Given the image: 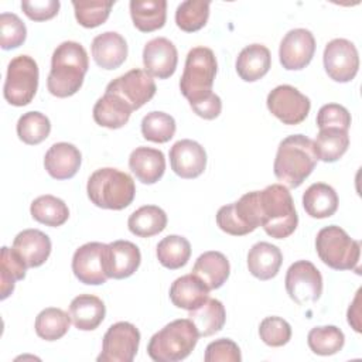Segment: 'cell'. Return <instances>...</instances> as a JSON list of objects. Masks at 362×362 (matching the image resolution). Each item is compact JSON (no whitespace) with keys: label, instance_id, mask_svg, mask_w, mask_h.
I'll return each mask as SVG.
<instances>
[{"label":"cell","instance_id":"cell-42","mask_svg":"<svg viewBox=\"0 0 362 362\" xmlns=\"http://www.w3.org/2000/svg\"><path fill=\"white\" fill-rule=\"evenodd\" d=\"M27 264L24 260L7 246L1 247V300H6L14 290V284L17 280H23L25 277Z\"/></svg>","mask_w":362,"mask_h":362},{"label":"cell","instance_id":"cell-23","mask_svg":"<svg viewBox=\"0 0 362 362\" xmlns=\"http://www.w3.org/2000/svg\"><path fill=\"white\" fill-rule=\"evenodd\" d=\"M129 167L143 184L157 182L165 171V157L163 151L151 147H137L129 157Z\"/></svg>","mask_w":362,"mask_h":362},{"label":"cell","instance_id":"cell-3","mask_svg":"<svg viewBox=\"0 0 362 362\" xmlns=\"http://www.w3.org/2000/svg\"><path fill=\"white\" fill-rule=\"evenodd\" d=\"M260 226L274 239L288 238L298 225V215L288 188L272 184L257 191Z\"/></svg>","mask_w":362,"mask_h":362},{"label":"cell","instance_id":"cell-33","mask_svg":"<svg viewBox=\"0 0 362 362\" xmlns=\"http://www.w3.org/2000/svg\"><path fill=\"white\" fill-rule=\"evenodd\" d=\"M127 226L139 238H151L165 229L167 215L157 205H144L129 216Z\"/></svg>","mask_w":362,"mask_h":362},{"label":"cell","instance_id":"cell-25","mask_svg":"<svg viewBox=\"0 0 362 362\" xmlns=\"http://www.w3.org/2000/svg\"><path fill=\"white\" fill-rule=\"evenodd\" d=\"M69 315L78 329L92 331L105 320L106 307L103 301L93 294H79L69 304Z\"/></svg>","mask_w":362,"mask_h":362},{"label":"cell","instance_id":"cell-9","mask_svg":"<svg viewBox=\"0 0 362 362\" xmlns=\"http://www.w3.org/2000/svg\"><path fill=\"white\" fill-rule=\"evenodd\" d=\"M216 225L225 233L243 236L260 226L257 191L242 195L236 202L223 205L216 212Z\"/></svg>","mask_w":362,"mask_h":362},{"label":"cell","instance_id":"cell-12","mask_svg":"<svg viewBox=\"0 0 362 362\" xmlns=\"http://www.w3.org/2000/svg\"><path fill=\"white\" fill-rule=\"evenodd\" d=\"M140 332L132 322L119 321L107 328L102 341L99 362H132L137 354Z\"/></svg>","mask_w":362,"mask_h":362},{"label":"cell","instance_id":"cell-41","mask_svg":"<svg viewBox=\"0 0 362 362\" xmlns=\"http://www.w3.org/2000/svg\"><path fill=\"white\" fill-rule=\"evenodd\" d=\"M175 120L164 112H150L141 120V134L153 143H167L174 137Z\"/></svg>","mask_w":362,"mask_h":362},{"label":"cell","instance_id":"cell-27","mask_svg":"<svg viewBox=\"0 0 362 362\" xmlns=\"http://www.w3.org/2000/svg\"><path fill=\"white\" fill-rule=\"evenodd\" d=\"M230 273L229 260L226 256L216 250L202 253L194 263L192 274H195L209 290L223 286Z\"/></svg>","mask_w":362,"mask_h":362},{"label":"cell","instance_id":"cell-24","mask_svg":"<svg viewBox=\"0 0 362 362\" xmlns=\"http://www.w3.org/2000/svg\"><path fill=\"white\" fill-rule=\"evenodd\" d=\"M208 298L209 288L192 273L175 279L170 287L171 303L187 311L198 308Z\"/></svg>","mask_w":362,"mask_h":362},{"label":"cell","instance_id":"cell-17","mask_svg":"<svg viewBox=\"0 0 362 362\" xmlns=\"http://www.w3.org/2000/svg\"><path fill=\"white\" fill-rule=\"evenodd\" d=\"M178 52L175 45L165 37L150 40L143 48L146 72L158 79L170 78L177 68Z\"/></svg>","mask_w":362,"mask_h":362},{"label":"cell","instance_id":"cell-22","mask_svg":"<svg viewBox=\"0 0 362 362\" xmlns=\"http://www.w3.org/2000/svg\"><path fill=\"white\" fill-rule=\"evenodd\" d=\"M140 249L129 240H115L109 243L107 256V276L109 279H127L140 266Z\"/></svg>","mask_w":362,"mask_h":362},{"label":"cell","instance_id":"cell-16","mask_svg":"<svg viewBox=\"0 0 362 362\" xmlns=\"http://www.w3.org/2000/svg\"><path fill=\"white\" fill-rule=\"evenodd\" d=\"M315 52V38L305 28L290 30L281 40L279 48L280 64L287 71H300L305 68Z\"/></svg>","mask_w":362,"mask_h":362},{"label":"cell","instance_id":"cell-45","mask_svg":"<svg viewBox=\"0 0 362 362\" xmlns=\"http://www.w3.org/2000/svg\"><path fill=\"white\" fill-rule=\"evenodd\" d=\"M260 339L273 348L286 345L291 338V327L281 317H266L259 325Z\"/></svg>","mask_w":362,"mask_h":362},{"label":"cell","instance_id":"cell-14","mask_svg":"<svg viewBox=\"0 0 362 362\" xmlns=\"http://www.w3.org/2000/svg\"><path fill=\"white\" fill-rule=\"evenodd\" d=\"M156 82L146 71L134 68L107 83L106 90L123 99L132 110L140 109L156 95Z\"/></svg>","mask_w":362,"mask_h":362},{"label":"cell","instance_id":"cell-6","mask_svg":"<svg viewBox=\"0 0 362 362\" xmlns=\"http://www.w3.org/2000/svg\"><path fill=\"white\" fill-rule=\"evenodd\" d=\"M315 250L328 267L359 273L361 243L352 239L342 228L337 225L322 228L315 238Z\"/></svg>","mask_w":362,"mask_h":362},{"label":"cell","instance_id":"cell-39","mask_svg":"<svg viewBox=\"0 0 362 362\" xmlns=\"http://www.w3.org/2000/svg\"><path fill=\"white\" fill-rule=\"evenodd\" d=\"M51 132L49 119L41 112H27L20 116L17 122L18 139L30 146L40 144L44 141Z\"/></svg>","mask_w":362,"mask_h":362},{"label":"cell","instance_id":"cell-2","mask_svg":"<svg viewBox=\"0 0 362 362\" xmlns=\"http://www.w3.org/2000/svg\"><path fill=\"white\" fill-rule=\"evenodd\" d=\"M317 161L314 141L304 134H293L280 141L273 171L284 187L297 188L313 173Z\"/></svg>","mask_w":362,"mask_h":362},{"label":"cell","instance_id":"cell-46","mask_svg":"<svg viewBox=\"0 0 362 362\" xmlns=\"http://www.w3.org/2000/svg\"><path fill=\"white\" fill-rule=\"evenodd\" d=\"M317 126L318 129L335 127L348 130L351 126V113L342 105L327 103L317 113Z\"/></svg>","mask_w":362,"mask_h":362},{"label":"cell","instance_id":"cell-28","mask_svg":"<svg viewBox=\"0 0 362 362\" xmlns=\"http://www.w3.org/2000/svg\"><path fill=\"white\" fill-rule=\"evenodd\" d=\"M235 66L245 82L259 81L272 66L270 51L263 44H250L239 52Z\"/></svg>","mask_w":362,"mask_h":362},{"label":"cell","instance_id":"cell-48","mask_svg":"<svg viewBox=\"0 0 362 362\" xmlns=\"http://www.w3.org/2000/svg\"><path fill=\"white\" fill-rule=\"evenodd\" d=\"M21 10L34 21H45L58 14V0H24L21 1Z\"/></svg>","mask_w":362,"mask_h":362},{"label":"cell","instance_id":"cell-29","mask_svg":"<svg viewBox=\"0 0 362 362\" xmlns=\"http://www.w3.org/2000/svg\"><path fill=\"white\" fill-rule=\"evenodd\" d=\"M132 112L133 110L123 99L105 92L93 106V120L102 127L120 129L129 122Z\"/></svg>","mask_w":362,"mask_h":362},{"label":"cell","instance_id":"cell-15","mask_svg":"<svg viewBox=\"0 0 362 362\" xmlns=\"http://www.w3.org/2000/svg\"><path fill=\"white\" fill-rule=\"evenodd\" d=\"M324 68L335 82H349L355 78L359 68L358 49L349 40L334 38L324 49Z\"/></svg>","mask_w":362,"mask_h":362},{"label":"cell","instance_id":"cell-37","mask_svg":"<svg viewBox=\"0 0 362 362\" xmlns=\"http://www.w3.org/2000/svg\"><path fill=\"white\" fill-rule=\"evenodd\" d=\"M71 325V315L61 308L48 307L35 318V332L41 339L57 341L62 338Z\"/></svg>","mask_w":362,"mask_h":362},{"label":"cell","instance_id":"cell-21","mask_svg":"<svg viewBox=\"0 0 362 362\" xmlns=\"http://www.w3.org/2000/svg\"><path fill=\"white\" fill-rule=\"evenodd\" d=\"M92 57L102 69H116L127 58V42L116 31H106L92 41Z\"/></svg>","mask_w":362,"mask_h":362},{"label":"cell","instance_id":"cell-34","mask_svg":"<svg viewBox=\"0 0 362 362\" xmlns=\"http://www.w3.org/2000/svg\"><path fill=\"white\" fill-rule=\"evenodd\" d=\"M349 147V136L348 130L335 129V127H327L320 129L315 141L314 148L318 160L324 163H334L339 160Z\"/></svg>","mask_w":362,"mask_h":362},{"label":"cell","instance_id":"cell-4","mask_svg":"<svg viewBox=\"0 0 362 362\" xmlns=\"http://www.w3.org/2000/svg\"><path fill=\"white\" fill-rule=\"evenodd\" d=\"M86 192L93 205L103 209L120 211L133 202L136 185L127 173L105 167L90 174Z\"/></svg>","mask_w":362,"mask_h":362},{"label":"cell","instance_id":"cell-36","mask_svg":"<svg viewBox=\"0 0 362 362\" xmlns=\"http://www.w3.org/2000/svg\"><path fill=\"white\" fill-rule=\"evenodd\" d=\"M156 253L161 266L170 270H177L185 266L189 260L191 245L184 236L168 235L158 242Z\"/></svg>","mask_w":362,"mask_h":362},{"label":"cell","instance_id":"cell-1","mask_svg":"<svg viewBox=\"0 0 362 362\" xmlns=\"http://www.w3.org/2000/svg\"><path fill=\"white\" fill-rule=\"evenodd\" d=\"M88 68V54L79 42H61L51 58V71L47 78V88L49 93L57 98L75 95L83 83Z\"/></svg>","mask_w":362,"mask_h":362},{"label":"cell","instance_id":"cell-10","mask_svg":"<svg viewBox=\"0 0 362 362\" xmlns=\"http://www.w3.org/2000/svg\"><path fill=\"white\" fill-rule=\"evenodd\" d=\"M286 290L298 305L317 303L322 294V276L308 260L294 262L286 273Z\"/></svg>","mask_w":362,"mask_h":362},{"label":"cell","instance_id":"cell-11","mask_svg":"<svg viewBox=\"0 0 362 362\" xmlns=\"http://www.w3.org/2000/svg\"><path fill=\"white\" fill-rule=\"evenodd\" d=\"M109 245L89 242L78 247L72 257V272L75 277L89 286L106 283L107 276Z\"/></svg>","mask_w":362,"mask_h":362},{"label":"cell","instance_id":"cell-44","mask_svg":"<svg viewBox=\"0 0 362 362\" xmlns=\"http://www.w3.org/2000/svg\"><path fill=\"white\" fill-rule=\"evenodd\" d=\"M27 37V28L21 18L14 13L0 14V45L3 49L20 47Z\"/></svg>","mask_w":362,"mask_h":362},{"label":"cell","instance_id":"cell-50","mask_svg":"<svg viewBox=\"0 0 362 362\" xmlns=\"http://www.w3.org/2000/svg\"><path fill=\"white\" fill-rule=\"evenodd\" d=\"M359 294H361V290H358L352 304L349 305L348 308V322L349 325H352V328L356 331V332H361V322H359Z\"/></svg>","mask_w":362,"mask_h":362},{"label":"cell","instance_id":"cell-35","mask_svg":"<svg viewBox=\"0 0 362 362\" xmlns=\"http://www.w3.org/2000/svg\"><path fill=\"white\" fill-rule=\"evenodd\" d=\"M31 216L47 226L57 228L64 225L69 218V209L66 204L54 195H41L31 202Z\"/></svg>","mask_w":362,"mask_h":362},{"label":"cell","instance_id":"cell-49","mask_svg":"<svg viewBox=\"0 0 362 362\" xmlns=\"http://www.w3.org/2000/svg\"><path fill=\"white\" fill-rule=\"evenodd\" d=\"M189 106L195 112V115H198L199 117L206 119V120H212V119L219 116V113L222 110V100L216 93L212 92L206 98H204L198 102L189 103Z\"/></svg>","mask_w":362,"mask_h":362},{"label":"cell","instance_id":"cell-40","mask_svg":"<svg viewBox=\"0 0 362 362\" xmlns=\"http://www.w3.org/2000/svg\"><path fill=\"white\" fill-rule=\"evenodd\" d=\"M209 17V1L187 0L182 1L175 11L177 27L185 33L201 30Z\"/></svg>","mask_w":362,"mask_h":362},{"label":"cell","instance_id":"cell-38","mask_svg":"<svg viewBox=\"0 0 362 362\" xmlns=\"http://www.w3.org/2000/svg\"><path fill=\"white\" fill-rule=\"evenodd\" d=\"M307 342L310 349L321 356H328L339 352L345 344L344 332L335 325L314 327L310 329Z\"/></svg>","mask_w":362,"mask_h":362},{"label":"cell","instance_id":"cell-26","mask_svg":"<svg viewBox=\"0 0 362 362\" xmlns=\"http://www.w3.org/2000/svg\"><path fill=\"white\" fill-rule=\"evenodd\" d=\"M283 263L280 249L269 242L255 243L247 253V269L259 280L273 279Z\"/></svg>","mask_w":362,"mask_h":362},{"label":"cell","instance_id":"cell-20","mask_svg":"<svg viewBox=\"0 0 362 362\" xmlns=\"http://www.w3.org/2000/svg\"><path fill=\"white\" fill-rule=\"evenodd\" d=\"M11 249L27 267H40L51 253V239L38 229H24L14 238Z\"/></svg>","mask_w":362,"mask_h":362},{"label":"cell","instance_id":"cell-47","mask_svg":"<svg viewBox=\"0 0 362 362\" xmlns=\"http://www.w3.org/2000/svg\"><path fill=\"white\" fill-rule=\"evenodd\" d=\"M205 362H240L242 355L238 344L229 338H219L208 344L204 355Z\"/></svg>","mask_w":362,"mask_h":362},{"label":"cell","instance_id":"cell-30","mask_svg":"<svg viewBox=\"0 0 362 362\" xmlns=\"http://www.w3.org/2000/svg\"><path fill=\"white\" fill-rule=\"evenodd\" d=\"M303 206L311 218H329L338 209V195L331 185L315 182L303 194Z\"/></svg>","mask_w":362,"mask_h":362},{"label":"cell","instance_id":"cell-18","mask_svg":"<svg viewBox=\"0 0 362 362\" xmlns=\"http://www.w3.org/2000/svg\"><path fill=\"white\" fill-rule=\"evenodd\" d=\"M171 170L181 178H197L206 167L205 148L189 139L178 140L170 148Z\"/></svg>","mask_w":362,"mask_h":362},{"label":"cell","instance_id":"cell-7","mask_svg":"<svg viewBox=\"0 0 362 362\" xmlns=\"http://www.w3.org/2000/svg\"><path fill=\"white\" fill-rule=\"evenodd\" d=\"M216 69V58L211 48L195 47L188 52L180 79V90L189 103L198 102L212 93Z\"/></svg>","mask_w":362,"mask_h":362},{"label":"cell","instance_id":"cell-31","mask_svg":"<svg viewBox=\"0 0 362 362\" xmlns=\"http://www.w3.org/2000/svg\"><path fill=\"white\" fill-rule=\"evenodd\" d=\"M130 16L134 27L141 33H151L161 28L167 17L165 0H132Z\"/></svg>","mask_w":362,"mask_h":362},{"label":"cell","instance_id":"cell-19","mask_svg":"<svg viewBox=\"0 0 362 362\" xmlns=\"http://www.w3.org/2000/svg\"><path fill=\"white\" fill-rule=\"evenodd\" d=\"M81 151L71 143L59 141L52 144L44 157L47 173L55 180L72 178L81 167Z\"/></svg>","mask_w":362,"mask_h":362},{"label":"cell","instance_id":"cell-13","mask_svg":"<svg viewBox=\"0 0 362 362\" xmlns=\"http://www.w3.org/2000/svg\"><path fill=\"white\" fill-rule=\"evenodd\" d=\"M267 109L283 124L296 126L305 120L311 109L310 99L291 85H279L267 95Z\"/></svg>","mask_w":362,"mask_h":362},{"label":"cell","instance_id":"cell-43","mask_svg":"<svg viewBox=\"0 0 362 362\" xmlns=\"http://www.w3.org/2000/svg\"><path fill=\"white\" fill-rule=\"evenodd\" d=\"M76 21L85 28L103 24L112 10L113 1H72Z\"/></svg>","mask_w":362,"mask_h":362},{"label":"cell","instance_id":"cell-32","mask_svg":"<svg viewBox=\"0 0 362 362\" xmlns=\"http://www.w3.org/2000/svg\"><path fill=\"white\" fill-rule=\"evenodd\" d=\"M188 318L195 325L199 337H211L223 328L226 313L219 300L208 298L202 305L191 310Z\"/></svg>","mask_w":362,"mask_h":362},{"label":"cell","instance_id":"cell-5","mask_svg":"<svg viewBox=\"0 0 362 362\" xmlns=\"http://www.w3.org/2000/svg\"><path fill=\"white\" fill-rule=\"evenodd\" d=\"M198 338V331L189 318L174 320L150 338L147 354L156 362H178L194 351Z\"/></svg>","mask_w":362,"mask_h":362},{"label":"cell","instance_id":"cell-8","mask_svg":"<svg viewBox=\"0 0 362 362\" xmlns=\"http://www.w3.org/2000/svg\"><path fill=\"white\" fill-rule=\"evenodd\" d=\"M38 89V65L28 55H18L8 62L3 93L13 106L28 105Z\"/></svg>","mask_w":362,"mask_h":362}]
</instances>
